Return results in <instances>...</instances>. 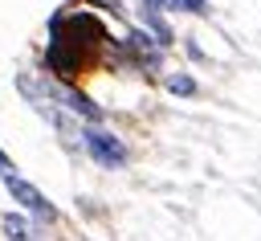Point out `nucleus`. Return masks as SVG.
I'll list each match as a JSON object with an SVG mask.
<instances>
[{"label":"nucleus","instance_id":"obj_1","mask_svg":"<svg viewBox=\"0 0 261 241\" xmlns=\"http://www.w3.org/2000/svg\"><path fill=\"white\" fill-rule=\"evenodd\" d=\"M0 180H4V188L12 192V200H16L24 212H33L37 221H57V208H53V200H49V196H45L37 184H29V180H24L16 167H4V172H0Z\"/></svg>","mask_w":261,"mask_h":241},{"label":"nucleus","instance_id":"obj_2","mask_svg":"<svg viewBox=\"0 0 261 241\" xmlns=\"http://www.w3.org/2000/svg\"><path fill=\"white\" fill-rule=\"evenodd\" d=\"M82 143H86V151H90V159H94L98 167H110V172H118V167H126V159H130L126 143H122L118 135H110V131H98V127H90V131H82Z\"/></svg>","mask_w":261,"mask_h":241},{"label":"nucleus","instance_id":"obj_3","mask_svg":"<svg viewBox=\"0 0 261 241\" xmlns=\"http://www.w3.org/2000/svg\"><path fill=\"white\" fill-rule=\"evenodd\" d=\"M143 12H188V16H208V0H143Z\"/></svg>","mask_w":261,"mask_h":241},{"label":"nucleus","instance_id":"obj_4","mask_svg":"<svg viewBox=\"0 0 261 241\" xmlns=\"http://www.w3.org/2000/svg\"><path fill=\"white\" fill-rule=\"evenodd\" d=\"M53 94H57V98L65 102V110H73V114H86V118H94V123L102 118V110H98V106H94L90 98H82L77 90H65V86H61V90H53Z\"/></svg>","mask_w":261,"mask_h":241},{"label":"nucleus","instance_id":"obj_5","mask_svg":"<svg viewBox=\"0 0 261 241\" xmlns=\"http://www.w3.org/2000/svg\"><path fill=\"white\" fill-rule=\"evenodd\" d=\"M4 233H8V241H41L37 229H33L20 212H8V216H4Z\"/></svg>","mask_w":261,"mask_h":241},{"label":"nucleus","instance_id":"obj_6","mask_svg":"<svg viewBox=\"0 0 261 241\" xmlns=\"http://www.w3.org/2000/svg\"><path fill=\"white\" fill-rule=\"evenodd\" d=\"M167 90L171 94H196V82L192 78H167Z\"/></svg>","mask_w":261,"mask_h":241},{"label":"nucleus","instance_id":"obj_7","mask_svg":"<svg viewBox=\"0 0 261 241\" xmlns=\"http://www.w3.org/2000/svg\"><path fill=\"white\" fill-rule=\"evenodd\" d=\"M98 4H106L110 12H122V0H98Z\"/></svg>","mask_w":261,"mask_h":241}]
</instances>
